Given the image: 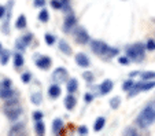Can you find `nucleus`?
<instances>
[{
	"instance_id": "obj_1",
	"label": "nucleus",
	"mask_w": 155,
	"mask_h": 136,
	"mask_svg": "<svg viewBox=\"0 0 155 136\" xmlns=\"http://www.w3.org/2000/svg\"><path fill=\"white\" fill-rule=\"evenodd\" d=\"M155 122V102L148 103L143 110L140 111V114L136 118V124L139 128H148L150 125H152Z\"/></svg>"
},
{
	"instance_id": "obj_2",
	"label": "nucleus",
	"mask_w": 155,
	"mask_h": 136,
	"mask_svg": "<svg viewBox=\"0 0 155 136\" xmlns=\"http://www.w3.org/2000/svg\"><path fill=\"white\" fill-rule=\"evenodd\" d=\"M3 111L10 121H17L21 117V114H22V107L19 106L17 99L10 98V99H6V102H4Z\"/></svg>"
},
{
	"instance_id": "obj_3",
	"label": "nucleus",
	"mask_w": 155,
	"mask_h": 136,
	"mask_svg": "<svg viewBox=\"0 0 155 136\" xmlns=\"http://www.w3.org/2000/svg\"><path fill=\"white\" fill-rule=\"evenodd\" d=\"M146 44H133V45H129L126 48V55H128L129 59L135 61V62H141L144 58V51H146Z\"/></svg>"
},
{
	"instance_id": "obj_4",
	"label": "nucleus",
	"mask_w": 155,
	"mask_h": 136,
	"mask_svg": "<svg viewBox=\"0 0 155 136\" xmlns=\"http://www.w3.org/2000/svg\"><path fill=\"white\" fill-rule=\"evenodd\" d=\"M91 50L94 51L96 55L108 56V52H110L111 47L107 45L104 41H102V40H92L91 41Z\"/></svg>"
},
{
	"instance_id": "obj_5",
	"label": "nucleus",
	"mask_w": 155,
	"mask_h": 136,
	"mask_svg": "<svg viewBox=\"0 0 155 136\" xmlns=\"http://www.w3.org/2000/svg\"><path fill=\"white\" fill-rule=\"evenodd\" d=\"M155 87V81H140V83L135 84L133 85V88L130 89V91L128 92V96L129 98H132V96H135V95H137L139 92H143V91H150V89H152Z\"/></svg>"
},
{
	"instance_id": "obj_6",
	"label": "nucleus",
	"mask_w": 155,
	"mask_h": 136,
	"mask_svg": "<svg viewBox=\"0 0 155 136\" xmlns=\"http://www.w3.org/2000/svg\"><path fill=\"white\" fill-rule=\"evenodd\" d=\"M74 38H76V41L78 44H87L89 41V35H88V32L84 28H78L76 30V33H74Z\"/></svg>"
},
{
	"instance_id": "obj_7",
	"label": "nucleus",
	"mask_w": 155,
	"mask_h": 136,
	"mask_svg": "<svg viewBox=\"0 0 155 136\" xmlns=\"http://www.w3.org/2000/svg\"><path fill=\"white\" fill-rule=\"evenodd\" d=\"M12 4H14V0H10V2H8V6H7V11H6V15H4V22H3V32L6 33V35H8V33H10V29H8V24H10V17H11Z\"/></svg>"
},
{
	"instance_id": "obj_8",
	"label": "nucleus",
	"mask_w": 155,
	"mask_h": 136,
	"mask_svg": "<svg viewBox=\"0 0 155 136\" xmlns=\"http://www.w3.org/2000/svg\"><path fill=\"white\" fill-rule=\"evenodd\" d=\"M77 25V18H76V15L74 14H69L68 17H66V19H64V24H63V30L66 33L68 32H70L71 29H73L74 26Z\"/></svg>"
},
{
	"instance_id": "obj_9",
	"label": "nucleus",
	"mask_w": 155,
	"mask_h": 136,
	"mask_svg": "<svg viewBox=\"0 0 155 136\" xmlns=\"http://www.w3.org/2000/svg\"><path fill=\"white\" fill-rule=\"evenodd\" d=\"M52 80L54 81H59V83L68 80V71H66V69L64 68H58L56 69V70L52 73Z\"/></svg>"
},
{
	"instance_id": "obj_10",
	"label": "nucleus",
	"mask_w": 155,
	"mask_h": 136,
	"mask_svg": "<svg viewBox=\"0 0 155 136\" xmlns=\"http://www.w3.org/2000/svg\"><path fill=\"white\" fill-rule=\"evenodd\" d=\"M76 63L80 66V68H89V65H91L89 58H88L84 52H80L76 55Z\"/></svg>"
},
{
	"instance_id": "obj_11",
	"label": "nucleus",
	"mask_w": 155,
	"mask_h": 136,
	"mask_svg": "<svg viewBox=\"0 0 155 136\" xmlns=\"http://www.w3.org/2000/svg\"><path fill=\"white\" fill-rule=\"evenodd\" d=\"M51 63H52V61H51L50 56H41V58H38V59L36 61L37 68L41 69V70H47V69L51 66Z\"/></svg>"
},
{
	"instance_id": "obj_12",
	"label": "nucleus",
	"mask_w": 155,
	"mask_h": 136,
	"mask_svg": "<svg viewBox=\"0 0 155 136\" xmlns=\"http://www.w3.org/2000/svg\"><path fill=\"white\" fill-rule=\"evenodd\" d=\"M14 96V89L11 87H6L0 84V98L2 99H10Z\"/></svg>"
},
{
	"instance_id": "obj_13",
	"label": "nucleus",
	"mask_w": 155,
	"mask_h": 136,
	"mask_svg": "<svg viewBox=\"0 0 155 136\" xmlns=\"http://www.w3.org/2000/svg\"><path fill=\"white\" fill-rule=\"evenodd\" d=\"M113 87H114V84H113L111 80H104L99 85V91L102 95H107L110 91H113Z\"/></svg>"
},
{
	"instance_id": "obj_14",
	"label": "nucleus",
	"mask_w": 155,
	"mask_h": 136,
	"mask_svg": "<svg viewBox=\"0 0 155 136\" xmlns=\"http://www.w3.org/2000/svg\"><path fill=\"white\" fill-rule=\"evenodd\" d=\"M64 107H66V109L68 110H73L74 107H76V103H77V99L74 98L73 95L71 94H69L68 96H66V98H64Z\"/></svg>"
},
{
	"instance_id": "obj_15",
	"label": "nucleus",
	"mask_w": 155,
	"mask_h": 136,
	"mask_svg": "<svg viewBox=\"0 0 155 136\" xmlns=\"http://www.w3.org/2000/svg\"><path fill=\"white\" fill-rule=\"evenodd\" d=\"M58 47H59V50L64 54V55H71V52H73L71 48H70V45L68 44V41H64V40H59Z\"/></svg>"
},
{
	"instance_id": "obj_16",
	"label": "nucleus",
	"mask_w": 155,
	"mask_h": 136,
	"mask_svg": "<svg viewBox=\"0 0 155 136\" xmlns=\"http://www.w3.org/2000/svg\"><path fill=\"white\" fill-rule=\"evenodd\" d=\"M61 87L58 85V84H52V85L48 88V95H50L52 99H55V98H58L59 95H61Z\"/></svg>"
},
{
	"instance_id": "obj_17",
	"label": "nucleus",
	"mask_w": 155,
	"mask_h": 136,
	"mask_svg": "<svg viewBox=\"0 0 155 136\" xmlns=\"http://www.w3.org/2000/svg\"><path fill=\"white\" fill-rule=\"evenodd\" d=\"M77 89H78V81L76 78H70L68 81V92L69 94H74Z\"/></svg>"
},
{
	"instance_id": "obj_18",
	"label": "nucleus",
	"mask_w": 155,
	"mask_h": 136,
	"mask_svg": "<svg viewBox=\"0 0 155 136\" xmlns=\"http://www.w3.org/2000/svg\"><path fill=\"white\" fill-rule=\"evenodd\" d=\"M62 128H63V121H62L61 118H55L52 122V132L55 133V135H58L59 132L62 131Z\"/></svg>"
},
{
	"instance_id": "obj_19",
	"label": "nucleus",
	"mask_w": 155,
	"mask_h": 136,
	"mask_svg": "<svg viewBox=\"0 0 155 136\" xmlns=\"http://www.w3.org/2000/svg\"><path fill=\"white\" fill-rule=\"evenodd\" d=\"M26 17H25L24 14L19 15V17L17 18V21H15V28L17 29H24V28H26Z\"/></svg>"
},
{
	"instance_id": "obj_20",
	"label": "nucleus",
	"mask_w": 155,
	"mask_h": 136,
	"mask_svg": "<svg viewBox=\"0 0 155 136\" xmlns=\"http://www.w3.org/2000/svg\"><path fill=\"white\" fill-rule=\"evenodd\" d=\"M35 131L37 135H44V132H45V125H44V122L41 121V120H38V121H35Z\"/></svg>"
},
{
	"instance_id": "obj_21",
	"label": "nucleus",
	"mask_w": 155,
	"mask_h": 136,
	"mask_svg": "<svg viewBox=\"0 0 155 136\" xmlns=\"http://www.w3.org/2000/svg\"><path fill=\"white\" fill-rule=\"evenodd\" d=\"M104 124H106L104 117H97L96 121H95V125H94V131H95V132H99V131H102L103 127H104Z\"/></svg>"
},
{
	"instance_id": "obj_22",
	"label": "nucleus",
	"mask_w": 155,
	"mask_h": 136,
	"mask_svg": "<svg viewBox=\"0 0 155 136\" xmlns=\"http://www.w3.org/2000/svg\"><path fill=\"white\" fill-rule=\"evenodd\" d=\"M25 63V59H24V56L21 55L19 52L18 54H14V66L15 68H22Z\"/></svg>"
},
{
	"instance_id": "obj_23",
	"label": "nucleus",
	"mask_w": 155,
	"mask_h": 136,
	"mask_svg": "<svg viewBox=\"0 0 155 136\" xmlns=\"http://www.w3.org/2000/svg\"><path fill=\"white\" fill-rule=\"evenodd\" d=\"M8 59H10V52L7 50H3L0 52V63H2V65H7Z\"/></svg>"
},
{
	"instance_id": "obj_24",
	"label": "nucleus",
	"mask_w": 155,
	"mask_h": 136,
	"mask_svg": "<svg viewBox=\"0 0 155 136\" xmlns=\"http://www.w3.org/2000/svg\"><path fill=\"white\" fill-rule=\"evenodd\" d=\"M24 129H25L24 124L19 122V124H17L11 131H10V133H11V135H21V133H24Z\"/></svg>"
},
{
	"instance_id": "obj_25",
	"label": "nucleus",
	"mask_w": 155,
	"mask_h": 136,
	"mask_svg": "<svg viewBox=\"0 0 155 136\" xmlns=\"http://www.w3.org/2000/svg\"><path fill=\"white\" fill-rule=\"evenodd\" d=\"M30 101H32V103H35V104H40L41 102H43V95H41V92L32 94V96H30Z\"/></svg>"
},
{
	"instance_id": "obj_26",
	"label": "nucleus",
	"mask_w": 155,
	"mask_h": 136,
	"mask_svg": "<svg viewBox=\"0 0 155 136\" xmlns=\"http://www.w3.org/2000/svg\"><path fill=\"white\" fill-rule=\"evenodd\" d=\"M38 19H40L41 22H48V19H50V12H48L45 8L41 10L40 14H38Z\"/></svg>"
},
{
	"instance_id": "obj_27",
	"label": "nucleus",
	"mask_w": 155,
	"mask_h": 136,
	"mask_svg": "<svg viewBox=\"0 0 155 136\" xmlns=\"http://www.w3.org/2000/svg\"><path fill=\"white\" fill-rule=\"evenodd\" d=\"M155 78V71H146V73H141V80L144 81H150Z\"/></svg>"
},
{
	"instance_id": "obj_28",
	"label": "nucleus",
	"mask_w": 155,
	"mask_h": 136,
	"mask_svg": "<svg viewBox=\"0 0 155 136\" xmlns=\"http://www.w3.org/2000/svg\"><path fill=\"white\" fill-rule=\"evenodd\" d=\"M133 85H135V81H133V80H126L125 83L122 84V89H124V91H128L129 92L132 88H133Z\"/></svg>"
},
{
	"instance_id": "obj_29",
	"label": "nucleus",
	"mask_w": 155,
	"mask_h": 136,
	"mask_svg": "<svg viewBox=\"0 0 155 136\" xmlns=\"http://www.w3.org/2000/svg\"><path fill=\"white\" fill-rule=\"evenodd\" d=\"M121 104V98L120 96H115V98H113L111 101H110V106L113 107V109H118Z\"/></svg>"
},
{
	"instance_id": "obj_30",
	"label": "nucleus",
	"mask_w": 155,
	"mask_h": 136,
	"mask_svg": "<svg viewBox=\"0 0 155 136\" xmlns=\"http://www.w3.org/2000/svg\"><path fill=\"white\" fill-rule=\"evenodd\" d=\"M15 47H17L19 51H24L25 48L28 47V44L24 41V40H22V38H18V40H17V43H15Z\"/></svg>"
},
{
	"instance_id": "obj_31",
	"label": "nucleus",
	"mask_w": 155,
	"mask_h": 136,
	"mask_svg": "<svg viewBox=\"0 0 155 136\" xmlns=\"http://www.w3.org/2000/svg\"><path fill=\"white\" fill-rule=\"evenodd\" d=\"M44 40H45V43H47L48 45H52L54 43H55V36L51 35V33H47V35L44 36Z\"/></svg>"
},
{
	"instance_id": "obj_32",
	"label": "nucleus",
	"mask_w": 155,
	"mask_h": 136,
	"mask_svg": "<svg viewBox=\"0 0 155 136\" xmlns=\"http://www.w3.org/2000/svg\"><path fill=\"white\" fill-rule=\"evenodd\" d=\"M51 6H52V8H55V10L63 8V4H62L61 0H51Z\"/></svg>"
},
{
	"instance_id": "obj_33",
	"label": "nucleus",
	"mask_w": 155,
	"mask_h": 136,
	"mask_svg": "<svg viewBox=\"0 0 155 136\" xmlns=\"http://www.w3.org/2000/svg\"><path fill=\"white\" fill-rule=\"evenodd\" d=\"M82 77H84L88 83H92V81H94V74H92L91 71H84V73H82Z\"/></svg>"
},
{
	"instance_id": "obj_34",
	"label": "nucleus",
	"mask_w": 155,
	"mask_h": 136,
	"mask_svg": "<svg viewBox=\"0 0 155 136\" xmlns=\"http://www.w3.org/2000/svg\"><path fill=\"white\" fill-rule=\"evenodd\" d=\"M124 133H125V135H137V131H136L135 127H129L124 131Z\"/></svg>"
},
{
	"instance_id": "obj_35",
	"label": "nucleus",
	"mask_w": 155,
	"mask_h": 136,
	"mask_svg": "<svg viewBox=\"0 0 155 136\" xmlns=\"http://www.w3.org/2000/svg\"><path fill=\"white\" fill-rule=\"evenodd\" d=\"M30 78H32V74L29 73V71H26V73L22 74V81H24L25 84H28L30 81Z\"/></svg>"
},
{
	"instance_id": "obj_36",
	"label": "nucleus",
	"mask_w": 155,
	"mask_h": 136,
	"mask_svg": "<svg viewBox=\"0 0 155 136\" xmlns=\"http://www.w3.org/2000/svg\"><path fill=\"white\" fill-rule=\"evenodd\" d=\"M146 47H147V50L154 51L155 50V41H154V40H148V41H147V44H146Z\"/></svg>"
},
{
	"instance_id": "obj_37",
	"label": "nucleus",
	"mask_w": 155,
	"mask_h": 136,
	"mask_svg": "<svg viewBox=\"0 0 155 136\" xmlns=\"http://www.w3.org/2000/svg\"><path fill=\"white\" fill-rule=\"evenodd\" d=\"M33 120H35V121L43 120V113H41V111H35V113H33Z\"/></svg>"
},
{
	"instance_id": "obj_38",
	"label": "nucleus",
	"mask_w": 155,
	"mask_h": 136,
	"mask_svg": "<svg viewBox=\"0 0 155 136\" xmlns=\"http://www.w3.org/2000/svg\"><path fill=\"white\" fill-rule=\"evenodd\" d=\"M118 62H120L121 65H128V63H129V58H128V55L118 58Z\"/></svg>"
},
{
	"instance_id": "obj_39",
	"label": "nucleus",
	"mask_w": 155,
	"mask_h": 136,
	"mask_svg": "<svg viewBox=\"0 0 155 136\" xmlns=\"http://www.w3.org/2000/svg\"><path fill=\"white\" fill-rule=\"evenodd\" d=\"M45 3H47L45 0H35V6L36 7H44Z\"/></svg>"
},
{
	"instance_id": "obj_40",
	"label": "nucleus",
	"mask_w": 155,
	"mask_h": 136,
	"mask_svg": "<svg viewBox=\"0 0 155 136\" xmlns=\"http://www.w3.org/2000/svg\"><path fill=\"white\" fill-rule=\"evenodd\" d=\"M92 101H94V95L92 94H85V102H87V103H91Z\"/></svg>"
},
{
	"instance_id": "obj_41",
	"label": "nucleus",
	"mask_w": 155,
	"mask_h": 136,
	"mask_svg": "<svg viewBox=\"0 0 155 136\" xmlns=\"http://www.w3.org/2000/svg\"><path fill=\"white\" fill-rule=\"evenodd\" d=\"M6 11H7L6 7L0 6V18H4V15H6Z\"/></svg>"
},
{
	"instance_id": "obj_42",
	"label": "nucleus",
	"mask_w": 155,
	"mask_h": 136,
	"mask_svg": "<svg viewBox=\"0 0 155 136\" xmlns=\"http://www.w3.org/2000/svg\"><path fill=\"white\" fill-rule=\"evenodd\" d=\"M2 84H3V85H6V87H11V81H10L8 78H4V80L2 81Z\"/></svg>"
},
{
	"instance_id": "obj_43",
	"label": "nucleus",
	"mask_w": 155,
	"mask_h": 136,
	"mask_svg": "<svg viewBox=\"0 0 155 136\" xmlns=\"http://www.w3.org/2000/svg\"><path fill=\"white\" fill-rule=\"evenodd\" d=\"M78 132L81 133V135H87L88 129H87V128H85V127H81V128H80V129H78Z\"/></svg>"
},
{
	"instance_id": "obj_44",
	"label": "nucleus",
	"mask_w": 155,
	"mask_h": 136,
	"mask_svg": "<svg viewBox=\"0 0 155 136\" xmlns=\"http://www.w3.org/2000/svg\"><path fill=\"white\" fill-rule=\"evenodd\" d=\"M61 2H62V4H63V8H68L69 3H70V0H61Z\"/></svg>"
},
{
	"instance_id": "obj_45",
	"label": "nucleus",
	"mask_w": 155,
	"mask_h": 136,
	"mask_svg": "<svg viewBox=\"0 0 155 136\" xmlns=\"http://www.w3.org/2000/svg\"><path fill=\"white\" fill-rule=\"evenodd\" d=\"M137 74H140V73H139V71H132L129 76H130V77H135V76H137Z\"/></svg>"
},
{
	"instance_id": "obj_46",
	"label": "nucleus",
	"mask_w": 155,
	"mask_h": 136,
	"mask_svg": "<svg viewBox=\"0 0 155 136\" xmlns=\"http://www.w3.org/2000/svg\"><path fill=\"white\" fill-rule=\"evenodd\" d=\"M3 51V45H2V43H0V52Z\"/></svg>"
}]
</instances>
